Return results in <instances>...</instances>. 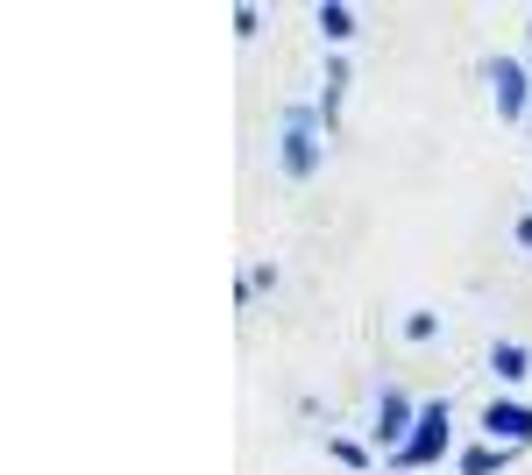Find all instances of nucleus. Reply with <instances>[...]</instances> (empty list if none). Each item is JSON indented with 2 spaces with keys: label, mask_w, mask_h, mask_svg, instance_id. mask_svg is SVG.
Instances as JSON below:
<instances>
[{
  "label": "nucleus",
  "mask_w": 532,
  "mask_h": 475,
  "mask_svg": "<svg viewBox=\"0 0 532 475\" xmlns=\"http://www.w3.org/2000/svg\"><path fill=\"white\" fill-rule=\"evenodd\" d=\"M490 440H532V412L525 405H490Z\"/></svg>",
  "instance_id": "nucleus-1"
},
{
  "label": "nucleus",
  "mask_w": 532,
  "mask_h": 475,
  "mask_svg": "<svg viewBox=\"0 0 532 475\" xmlns=\"http://www.w3.org/2000/svg\"><path fill=\"white\" fill-rule=\"evenodd\" d=\"M518 242H525V249H532V220H525V227H518Z\"/></svg>",
  "instance_id": "nucleus-3"
},
{
  "label": "nucleus",
  "mask_w": 532,
  "mask_h": 475,
  "mask_svg": "<svg viewBox=\"0 0 532 475\" xmlns=\"http://www.w3.org/2000/svg\"><path fill=\"white\" fill-rule=\"evenodd\" d=\"M490 369H497L504 383H518V376H525V348H511V341H504V348L490 355Z\"/></svg>",
  "instance_id": "nucleus-2"
}]
</instances>
